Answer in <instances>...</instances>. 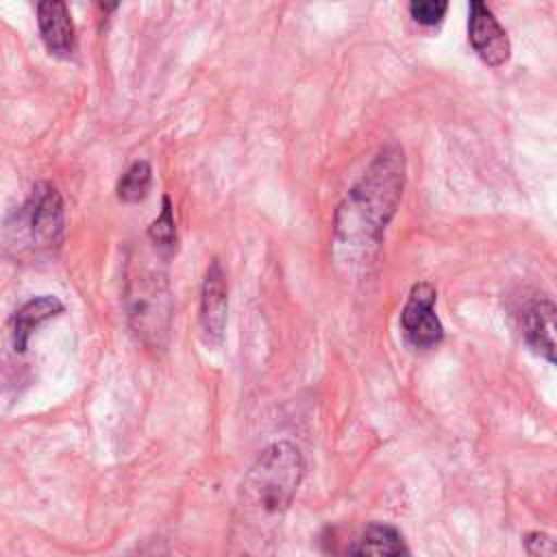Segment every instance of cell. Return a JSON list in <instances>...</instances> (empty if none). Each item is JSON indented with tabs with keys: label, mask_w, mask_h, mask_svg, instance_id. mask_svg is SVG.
Here are the masks:
<instances>
[{
	"label": "cell",
	"mask_w": 557,
	"mask_h": 557,
	"mask_svg": "<svg viewBox=\"0 0 557 557\" xmlns=\"http://www.w3.org/2000/svg\"><path fill=\"white\" fill-rule=\"evenodd\" d=\"M405 187V154L398 144L383 146L363 176L339 202L333 218L335 255L348 265L368 261L381 246Z\"/></svg>",
	"instance_id": "obj_1"
},
{
	"label": "cell",
	"mask_w": 557,
	"mask_h": 557,
	"mask_svg": "<svg viewBox=\"0 0 557 557\" xmlns=\"http://www.w3.org/2000/svg\"><path fill=\"white\" fill-rule=\"evenodd\" d=\"M302 474V455L289 442L270 444L246 472L237 500L235 529L237 542L248 557H263L274 542Z\"/></svg>",
	"instance_id": "obj_2"
},
{
	"label": "cell",
	"mask_w": 557,
	"mask_h": 557,
	"mask_svg": "<svg viewBox=\"0 0 557 557\" xmlns=\"http://www.w3.org/2000/svg\"><path fill=\"white\" fill-rule=\"evenodd\" d=\"M150 261L152 259L146 255H137L128 261L124 305L137 339L152 350H161L170 337L172 292L163 268Z\"/></svg>",
	"instance_id": "obj_3"
},
{
	"label": "cell",
	"mask_w": 557,
	"mask_h": 557,
	"mask_svg": "<svg viewBox=\"0 0 557 557\" xmlns=\"http://www.w3.org/2000/svg\"><path fill=\"white\" fill-rule=\"evenodd\" d=\"M24 226L35 246H54L61 242L65 211L63 198L52 183H37L22 209Z\"/></svg>",
	"instance_id": "obj_4"
},
{
	"label": "cell",
	"mask_w": 557,
	"mask_h": 557,
	"mask_svg": "<svg viewBox=\"0 0 557 557\" xmlns=\"http://www.w3.org/2000/svg\"><path fill=\"white\" fill-rule=\"evenodd\" d=\"M435 300H437V292L429 281L416 283L409 292V298L400 313V324H403L405 337L416 348H422V350L435 348L444 337L442 322L435 315Z\"/></svg>",
	"instance_id": "obj_5"
},
{
	"label": "cell",
	"mask_w": 557,
	"mask_h": 557,
	"mask_svg": "<svg viewBox=\"0 0 557 557\" xmlns=\"http://www.w3.org/2000/svg\"><path fill=\"white\" fill-rule=\"evenodd\" d=\"M468 39L474 52L492 67L507 63L511 54V44L505 28L498 24L494 13L479 0L470 2L468 17Z\"/></svg>",
	"instance_id": "obj_6"
},
{
	"label": "cell",
	"mask_w": 557,
	"mask_h": 557,
	"mask_svg": "<svg viewBox=\"0 0 557 557\" xmlns=\"http://www.w3.org/2000/svg\"><path fill=\"white\" fill-rule=\"evenodd\" d=\"M226 313H228V287H226V274L220 265V261H211V265L205 272L202 292H200V324L205 331L207 342L220 344L226 326Z\"/></svg>",
	"instance_id": "obj_7"
},
{
	"label": "cell",
	"mask_w": 557,
	"mask_h": 557,
	"mask_svg": "<svg viewBox=\"0 0 557 557\" xmlns=\"http://www.w3.org/2000/svg\"><path fill=\"white\" fill-rule=\"evenodd\" d=\"M37 24L46 48L57 57L74 52V24L65 2L46 0L37 4Z\"/></svg>",
	"instance_id": "obj_8"
},
{
	"label": "cell",
	"mask_w": 557,
	"mask_h": 557,
	"mask_svg": "<svg viewBox=\"0 0 557 557\" xmlns=\"http://www.w3.org/2000/svg\"><path fill=\"white\" fill-rule=\"evenodd\" d=\"M522 333L531 348L555 363V305L548 298L533 300L522 315Z\"/></svg>",
	"instance_id": "obj_9"
},
{
	"label": "cell",
	"mask_w": 557,
	"mask_h": 557,
	"mask_svg": "<svg viewBox=\"0 0 557 557\" xmlns=\"http://www.w3.org/2000/svg\"><path fill=\"white\" fill-rule=\"evenodd\" d=\"M63 311V302L57 296H39L22 305L13 315V346L17 352H24L30 339V333L46 320Z\"/></svg>",
	"instance_id": "obj_10"
},
{
	"label": "cell",
	"mask_w": 557,
	"mask_h": 557,
	"mask_svg": "<svg viewBox=\"0 0 557 557\" xmlns=\"http://www.w3.org/2000/svg\"><path fill=\"white\" fill-rule=\"evenodd\" d=\"M405 544L400 533L383 522H372L363 529L352 546V557H403Z\"/></svg>",
	"instance_id": "obj_11"
},
{
	"label": "cell",
	"mask_w": 557,
	"mask_h": 557,
	"mask_svg": "<svg viewBox=\"0 0 557 557\" xmlns=\"http://www.w3.org/2000/svg\"><path fill=\"white\" fill-rule=\"evenodd\" d=\"M150 181H152V170H150V163L148 161H133L128 165V170L120 176L117 181V198L122 202H139L146 198L148 189H150Z\"/></svg>",
	"instance_id": "obj_12"
},
{
	"label": "cell",
	"mask_w": 557,
	"mask_h": 557,
	"mask_svg": "<svg viewBox=\"0 0 557 557\" xmlns=\"http://www.w3.org/2000/svg\"><path fill=\"white\" fill-rule=\"evenodd\" d=\"M148 237L159 248H174L176 246V224H174V215H172L170 196H163L161 213L148 226Z\"/></svg>",
	"instance_id": "obj_13"
},
{
	"label": "cell",
	"mask_w": 557,
	"mask_h": 557,
	"mask_svg": "<svg viewBox=\"0 0 557 557\" xmlns=\"http://www.w3.org/2000/svg\"><path fill=\"white\" fill-rule=\"evenodd\" d=\"M448 2L444 0H413L409 4V15L422 26H435L444 20Z\"/></svg>",
	"instance_id": "obj_14"
},
{
	"label": "cell",
	"mask_w": 557,
	"mask_h": 557,
	"mask_svg": "<svg viewBox=\"0 0 557 557\" xmlns=\"http://www.w3.org/2000/svg\"><path fill=\"white\" fill-rule=\"evenodd\" d=\"M524 548H527L529 557H557L555 540L546 533H540V531H533V533L527 535Z\"/></svg>",
	"instance_id": "obj_15"
}]
</instances>
